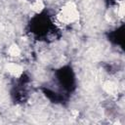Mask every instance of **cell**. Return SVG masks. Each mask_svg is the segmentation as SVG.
Segmentation results:
<instances>
[{"label":"cell","instance_id":"obj_1","mask_svg":"<svg viewBox=\"0 0 125 125\" xmlns=\"http://www.w3.org/2000/svg\"><path fill=\"white\" fill-rule=\"evenodd\" d=\"M60 16H61L62 21L68 23V22L75 21L78 18V12L76 10V7L72 3H68L65 7H63Z\"/></svg>","mask_w":125,"mask_h":125},{"label":"cell","instance_id":"obj_2","mask_svg":"<svg viewBox=\"0 0 125 125\" xmlns=\"http://www.w3.org/2000/svg\"><path fill=\"white\" fill-rule=\"evenodd\" d=\"M6 67H7L8 71H9L11 74L15 75V76H19V75L22 72L21 66H20L19 64H16V63H8Z\"/></svg>","mask_w":125,"mask_h":125},{"label":"cell","instance_id":"obj_5","mask_svg":"<svg viewBox=\"0 0 125 125\" xmlns=\"http://www.w3.org/2000/svg\"><path fill=\"white\" fill-rule=\"evenodd\" d=\"M43 7H44V5H43V3H42L41 0H36L33 3V5H32V9L35 10L36 12H40L43 9Z\"/></svg>","mask_w":125,"mask_h":125},{"label":"cell","instance_id":"obj_3","mask_svg":"<svg viewBox=\"0 0 125 125\" xmlns=\"http://www.w3.org/2000/svg\"><path fill=\"white\" fill-rule=\"evenodd\" d=\"M104 90L107 92V93H109V94H111V95H113V94H115L116 93V91H117V87L115 86V84H113V83H111V82H106L105 84H104Z\"/></svg>","mask_w":125,"mask_h":125},{"label":"cell","instance_id":"obj_4","mask_svg":"<svg viewBox=\"0 0 125 125\" xmlns=\"http://www.w3.org/2000/svg\"><path fill=\"white\" fill-rule=\"evenodd\" d=\"M9 54L11 55V56H13V57H16V56H19L20 55V53H21V50L19 49V47L18 46H16V45H12L10 48H9Z\"/></svg>","mask_w":125,"mask_h":125}]
</instances>
